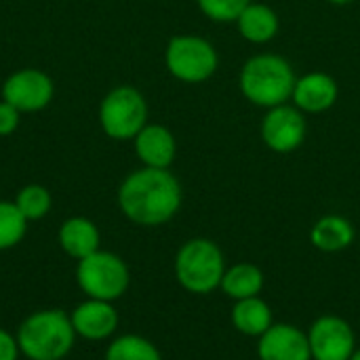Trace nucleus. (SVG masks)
<instances>
[{
	"label": "nucleus",
	"mask_w": 360,
	"mask_h": 360,
	"mask_svg": "<svg viewBox=\"0 0 360 360\" xmlns=\"http://www.w3.org/2000/svg\"><path fill=\"white\" fill-rule=\"evenodd\" d=\"M116 200L129 221L156 228L177 215L184 192L179 179L169 169L143 167L122 179Z\"/></svg>",
	"instance_id": "nucleus-1"
},
{
	"label": "nucleus",
	"mask_w": 360,
	"mask_h": 360,
	"mask_svg": "<svg viewBox=\"0 0 360 360\" xmlns=\"http://www.w3.org/2000/svg\"><path fill=\"white\" fill-rule=\"evenodd\" d=\"M19 352L30 360H63L74 348L76 331L63 310H38L17 329Z\"/></svg>",
	"instance_id": "nucleus-2"
},
{
	"label": "nucleus",
	"mask_w": 360,
	"mask_h": 360,
	"mask_svg": "<svg viewBox=\"0 0 360 360\" xmlns=\"http://www.w3.org/2000/svg\"><path fill=\"white\" fill-rule=\"evenodd\" d=\"M295 72L291 63L272 53H262L251 57L240 72L243 95L259 108H276L293 97Z\"/></svg>",
	"instance_id": "nucleus-3"
},
{
	"label": "nucleus",
	"mask_w": 360,
	"mask_h": 360,
	"mask_svg": "<svg viewBox=\"0 0 360 360\" xmlns=\"http://www.w3.org/2000/svg\"><path fill=\"white\" fill-rule=\"evenodd\" d=\"M224 274L226 259L213 240L192 238L179 247L175 255V278L186 291L207 295L221 285Z\"/></svg>",
	"instance_id": "nucleus-4"
},
{
	"label": "nucleus",
	"mask_w": 360,
	"mask_h": 360,
	"mask_svg": "<svg viewBox=\"0 0 360 360\" xmlns=\"http://www.w3.org/2000/svg\"><path fill=\"white\" fill-rule=\"evenodd\" d=\"M97 120L114 141H133L135 135L148 124V101L143 93L131 84L110 89L97 108Z\"/></svg>",
	"instance_id": "nucleus-5"
},
{
	"label": "nucleus",
	"mask_w": 360,
	"mask_h": 360,
	"mask_svg": "<svg viewBox=\"0 0 360 360\" xmlns=\"http://www.w3.org/2000/svg\"><path fill=\"white\" fill-rule=\"evenodd\" d=\"M76 283L82 289V293L91 300L116 302L127 293L131 272L122 257H118L112 251L99 249L78 262Z\"/></svg>",
	"instance_id": "nucleus-6"
},
{
	"label": "nucleus",
	"mask_w": 360,
	"mask_h": 360,
	"mask_svg": "<svg viewBox=\"0 0 360 360\" xmlns=\"http://www.w3.org/2000/svg\"><path fill=\"white\" fill-rule=\"evenodd\" d=\"M219 57L215 46L194 34H179L167 42L165 65L169 74L181 82L198 84L209 80L217 70Z\"/></svg>",
	"instance_id": "nucleus-7"
},
{
	"label": "nucleus",
	"mask_w": 360,
	"mask_h": 360,
	"mask_svg": "<svg viewBox=\"0 0 360 360\" xmlns=\"http://www.w3.org/2000/svg\"><path fill=\"white\" fill-rule=\"evenodd\" d=\"M2 101L11 103L21 114H36L51 105L55 97L53 78L38 68H21L2 82Z\"/></svg>",
	"instance_id": "nucleus-8"
},
{
	"label": "nucleus",
	"mask_w": 360,
	"mask_h": 360,
	"mask_svg": "<svg viewBox=\"0 0 360 360\" xmlns=\"http://www.w3.org/2000/svg\"><path fill=\"white\" fill-rule=\"evenodd\" d=\"M312 360H350L354 354V331L342 316L325 314L316 319L308 331Z\"/></svg>",
	"instance_id": "nucleus-9"
},
{
	"label": "nucleus",
	"mask_w": 360,
	"mask_h": 360,
	"mask_svg": "<svg viewBox=\"0 0 360 360\" xmlns=\"http://www.w3.org/2000/svg\"><path fill=\"white\" fill-rule=\"evenodd\" d=\"M306 131L308 124L302 110L287 103L270 108L262 120V139L272 152L278 154L297 150L306 139Z\"/></svg>",
	"instance_id": "nucleus-10"
},
{
	"label": "nucleus",
	"mask_w": 360,
	"mask_h": 360,
	"mask_svg": "<svg viewBox=\"0 0 360 360\" xmlns=\"http://www.w3.org/2000/svg\"><path fill=\"white\" fill-rule=\"evenodd\" d=\"M257 354L259 360H312L308 333L287 323L272 325L259 338Z\"/></svg>",
	"instance_id": "nucleus-11"
},
{
	"label": "nucleus",
	"mask_w": 360,
	"mask_h": 360,
	"mask_svg": "<svg viewBox=\"0 0 360 360\" xmlns=\"http://www.w3.org/2000/svg\"><path fill=\"white\" fill-rule=\"evenodd\" d=\"M72 327L76 335L89 340V342H101L116 333L118 329V312L112 306V302L101 300H86L74 308L70 314Z\"/></svg>",
	"instance_id": "nucleus-12"
},
{
	"label": "nucleus",
	"mask_w": 360,
	"mask_h": 360,
	"mask_svg": "<svg viewBox=\"0 0 360 360\" xmlns=\"http://www.w3.org/2000/svg\"><path fill=\"white\" fill-rule=\"evenodd\" d=\"M133 148L143 167L169 169L177 154L175 135L165 124H146L133 139Z\"/></svg>",
	"instance_id": "nucleus-13"
},
{
	"label": "nucleus",
	"mask_w": 360,
	"mask_h": 360,
	"mask_svg": "<svg viewBox=\"0 0 360 360\" xmlns=\"http://www.w3.org/2000/svg\"><path fill=\"white\" fill-rule=\"evenodd\" d=\"M338 95H340L338 82L329 74L310 72L297 78L291 99L295 101V108H300L302 112L321 114L338 101Z\"/></svg>",
	"instance_id": "nucleus-14"
},
{
	"label": "nucleus",
	"mask_w": 360,
	"mask_h": 360,
	"mask_svg": "<svg viewBox=\"0 0 360 360\" xmlns=\"http://www.w3.org/2000/svg\"><path fill=\"white\" fill-rule=\"evenodd\" d=\"M57 240L59 247L63 249V253H68L72 259L80 262L84 257H89L91 253L99 251V228L89 219V217H70L61 224L59 232H57Z\"/></svg>",
	"instance_id": "nucleus-15"
},
{
	"label": "nucleus",
	"mask_w": 360,
	"mask_h": 360,
	"mask_svg": "<svg viewBox=\"0 0 360 360\" xmlns=\"http://www.w3.org/2000/svg\"><path fill=\"white\" fill-rule=\"evenodd\" d=\"M236 25L245 40L253 44H264L278 34V15L268 4L251 2L236 19Z\"/></svg>",
	"instance_id": "nucleus-16"
},
{
	"label": "nucleus",
	"mask_w": 360,
	"mask_h": 360,
	"mask_svg": "<svg viewBox=\"0 0 360 360\" xmlns=\"http://www.w3.org/2000/svg\"><path fill=\"white\" fill-rule=\"evenodd\" d=\"M310 243L325 253H338L354 243V226L342 215H325L310 230Z\"/></svg>",
	"instance_id": "nucleus-17"
},
{
	"label": "nucleus",
	"mask_w": 360,
	"mask_h": 360,
	"mask_svg": "<svg viewBox=\"0 0 360 360\" xmlns=\"http://www.w3.org/2000/svg\"><path fill=\"white\" fill-rule=\"evenodd\" d=\"M232 325L243 335L262 338L274 325L272 310L259 295L238 300L232 308Z\"/></svg>",
	"instance_id": "nucleus-18"
},
{
	"label": "nucleus",
	"mask_w": 360,
	"mask_h": 360,
	"mask_svg": "<svg viewBox=\"0 0 360 360\" xmlns=\"http://www.w3.org/2000/svg\"><path fill=\"white\" fill-rule=\"evenodd\" d=\"M219 287L234 302L255 297L264 289V272L255 264H236L232 268H226Z\"/></svg>",
	"instance_id": "nucleus-19"
},
{
	"label": "nucleus",
	"mask_w": 360,
	"mask_h": 360,
	"mask_svg": "<svg viewBox=\"0 0 360 360\" xmlns=\"http://www.w3.org/2000/svg\"><path fill=\"white\" fill-rule=\"evenodd\" d=\"M105 360H162V356L150 340L127 333L108 346Z\"/></svg>",
	"instance_id": "nucleus-20"
},
{
	"label": "nucleus",
	"mask_w": 360,
	"mask_h": 360,
	"mask_svg": "<svg viewBox=\"0 0 360 360\" xmlns=\"http://www.w3.org/2000/svg\"><path fill=\"white\" fill-rule=\"evenodd\" d=\"M15 205L27 221H40L42 217L49 215V211L53 207V196L44 186L27 184L17 192Z\"/></svg>",
	"instance_id": "nucleus-21"
},
{
	"label": "nucleus",
	"mask_w": 360,
	"mask_h": 360,
	"mask_svg": "<svg viewBox=\"0 0 360 360\" xmlns=\"http://www.w3.org/2000/svg\"><path fill=\"white\" fill-rule=\"evenodd\" d=\"M27 224L15 200H0V251L17 247L25 238Z\"/></svg>",
	"instance_id": "nucleus-22"
},
{
	"label": "nucleus",
	"mask_w": 360,
	"mask_h": 360,
	"mask_svg": "<svg viewBox=\"0 0 360 360\" xmlns=\"http://www.w3.org/2000/svg\"><path fill=\"white\" fill-rule=\"evenodd\" d=\"M198 8L211 21H236L240 13L251 4V0H196Z\"/></svg>",
	"instance_id": "nucleus-23"
},
{
	"label": "nucleus",
	"mask_w": 360,
	"mask_h": 360,
	"mask_svg": "<svg viewBox=\"0 0 360 360\" xmlns=\"http://www.w3.org/2000/svg\"><path fill=\"white\" fill-rule=\"evenodd\" d=\"M21 112H17L11 103L0 99V137H8L19 129Z\"/></svg>",
	"instance_id": "nucleus-24"
},
{
	"label": "nucleus",
	"mask_w": 360,
	"mask_h": 360,
	"mask_svg": "<svg viewBox=\"0 0 360 360\" xmlns=\"http://www.w3.org/2000/svg\"><path fill=\"white\" fill-rule=\"evenodd\" d=\"M19 344L13 333L6 329H0V360H17L19 359Z\"/></svg>",
	"instance_id": "nucleus-25"
},
{
	"label": "nucleus",
	"mask_w": 360,
	"mask_h": 360,
	"mask_svg": "<svg viewBox=\"0 0 360 360\" xmlns=\"http://www.w3.org/2000/svg\"><path fill=\"white\" fill-rule=\"evenodd\" d=\"M331 4H340V6H344V4H350V2H354V0H329Z\"/></svg>",
	"instance_id": "nucleus-26"
},
{
	"label": "nucleus",
	"mask_w": 360,
	"mask_h": 360,
	"mask_svg": "<svg viewBox=\"0 0 360 360\" xmlns=\"http://www.w3.org/2000/svg\"><path fill=\"white\" fill-rule=\"evenodd\" d=\"M350 360H360V348L359 350H354V354L350 356Z\"/></svg>",
	"instance_id": "nucleus-27"
}]
</instances>
